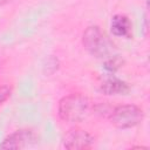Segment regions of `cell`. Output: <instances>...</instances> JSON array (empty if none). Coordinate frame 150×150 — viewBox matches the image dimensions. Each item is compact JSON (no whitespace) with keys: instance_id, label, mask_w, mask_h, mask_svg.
I'll use <instances>...</instances> for the list:
<instances>
[{"instance_id":"9c48e42d","label":"cell","mask_w":150,"mask_h":150,"mask_svg":"<svg viewBox=\"0 0 150 150\" xmlns=\"http://www.w3.org/2000/svg\"><path fill=\"white\" fill-rule=\"evenodd\" d=\"M59 66H60L59 59L55 57V56H49L47 59L45 66H43V71L47 75H52V74H54L59 69Z\"/></svg>"},{"instance_id":"6da1fadb","label":"cell","mask_w":150,"mask_h":150,"mask_svg":"<svg viewBox=\"0 0 150 150\" xmlns=\"http://www.w3.org/2000/svg\"><path fill=\"white\" fill-rule=\"evenodd\" d=\"M93 111V102L82 93H70L62 96L57 103V116L67 123H81Z\"/></svg>"},{"instance_id":"8fae6325","label":"cell","mask_w":150,"mask_h":150,"mask_svg":"<svg viewBox=\"0 0 150 150\" xmlns=\"http://www.w3.org/2000/svg\"><path fill=\"white\" fill-rule=\"evenodd\" d=\"M11 1H13V0H0V7H2V6H5V5L9 4Z\"/></svg>"},{"instance_id":"5b68a950","label":"cell","mask_w":150,"mask_h":150,"mask_svg":"<svg viewBox=\"0 0 150 150\" xmlns=\"http://www.w3.org/2000/svg\"><path fill=\"white\" fill-rule=\"evenodd\" d=\"M62 143L68 150H87L93 148L95 137L89 131L79 127H74L64 134Z\"/></svg>"},{"instance_id":"277c9868","label":"cell","mask_w":150,"mask_h":150,"mask_svg":"<svg viewBox=\"0 0 150 150\" xmlns=\"http://www.w3.org/2000/svg\"><path fill=\"white\" fill-rule=\"evenodd\" d=\"M39 142V136L33 129L22 128L7 135L0 143L1 149H26Z\"/></svg>"},{"instance_id":"7a4b0ae2","label":"cell","mask_w":150,"mask_h":150,"mask_svg":"<svg viewBox=\"0 0 150 150\" xmlns=\"http://www.w3.org/2000/svg\"><path fill=\"white\" fill-rule=\"evenodd\" d=\"M82 45L86 50L98 59H107L114 55V43L107 34L95 25L88 26L82 34Z\"/></svg>"},{"instance_id":"52a82bcc","label":"cell","mask_w":150,"mask_h":150,"mask_svg":"<svg viewBox=\"0 0 150 150\" xmlns=\"http://www.w3.org/2000/svg\"><path fill=\"white\" fill-rule=\"evenodd\" d=\"M100 89L105 95H125L130 91L129 84L125 81L115 76L105 79L101 83Z\"/></svg>"},{"instance_id":"ba28073f","label":"cell","mask_w":150,"mask_h":150,"mask_svg":"<svg viewBox=\"0 0 150 150\" xmlns=\"http://www.w3.org/2000/svg\"><path fill=\"white\" fill-rule=\"evenodd\" d=\"M123 63H124V61L118 55L114 54V55H111L104 60V68L110 73H115L116 70H118L123 66Z\"/></svg>"},{"instance_id":"30bf717a","label":"cell","mask_w":150,"mask_h":150,"mask_svg":"<svg viewBox=\"0 0 150 150\" xmlns=\"http://www.w3.org/2000/svg\"><path fill=\"white\" fill-rule=\"evenodd\" d=\"M12 95V88L8 84H0V105L4 104Z\"/></svg>"},{"instance_id":"8992f818","label":"cell","mask_w":150,"mask_h":150,"mask_svg":"<svg viewBox=\"0 0 150 150\" xmlns=\"http://www.w3.org/2000/svg\"><path fill=\"white\" fill-rule=\"evenodd\" d=\"M110 30L117 38L130 39L132 36V23L129 16L124 14H115L110 21Z\"/></svg>"},{"instance_id":"3957f363","label":"cell","mask_w":150,"mask_h":150,"mask_svg":"<svg viewBox=\"0 0 150 150\" xmlns=\"http://www.w3.org/2000/svg\"><path fill=\"white\" fill-rule=\"evenodd\" d=\"M105 118L118 129H130L142 123L144 111L134 103L111 104Z\"/></svg>"}]
</instances>
